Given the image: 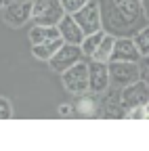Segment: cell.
<instances>
[{
    "instance_id": "obj_1",
    "label": "cell",
    "mask_w": 149,
    "mask_h": 151,
    "mask_svg": "<svg viewBox=\"0 0 149 151\" xmlns=\"http://www.w3.org/2000/svg\"><path fill=\"white\" fill-rule=\"evenodd\" d=\"M101 9V25L103 32L111 36H128L147 25V15L141 9L139 0H103Z\"/></svg>"
},
{
    "instance_id": "obj_2",
    "label": "cell",
    "mask_w": 149,
    "mask_h": 151,
    "mask_svg": "<svg viewBox=\"0 0 149 151\" xmlns=\"http://www.w3.org/2000/svg\"><path fill=\"white\" fill-rule=\"evenodd\" d=\"M63 15L59 0H32V25H57Z\"/></svg>"
},
{
    "instance_id": "obj_3",
    "label": "cell",
    "mask_w": 149,
    "mask_h": 151,
    "mask_svg": "<svg viewBox=\"0 0 149 151\" xmlns=\"http://www.w3.org/2000/svg\"><path fill=\"white\" fill-rule=\"evenodd\" d=\"M0 11H2V21L9 27H25L32 15V0H6Z\"/></svg>"
},
{
    "instance_id": "obj_4",
    "label": "cell",
    "mask_w": 149,
    "mask_h": 151,
    "mask_svg": "<svg viewBox=\"0 0 149 151\" xmlns=\"http://www.w3.org/2000/svg\"><path fill=\"white\" fill-rule=\"evenodd\" d=\"M61 76V82H63V88L69 92V94H80L84 90H88V65L86 61H78L76 65L67 67L65 71L59 73Z\"/></svg>"
},
{
    "instance_id": "obj_5",
    "label": "cell",
    "mask_w": 149,
    "mask_h": 151,
    "mask_svg": "<svg viewBox=\"0 0 149 151\" xmlns=\"http://www.w3.org/2000/svg\"><path fill=\"white\" fill-rule=\"evenodd\" d=\"M73 21L78 23V27L82 29V34H95L99 29H103L101 25V9H99V0H88V2L78 9L71 15Z\"/></svg>"
},
{
    "instance_id": "obj_6",
    "label": "cell",
    "mask_w": 149,
    "mask_h": 151,
    "mask_svg": "<svg viewBox=\"0 0 149 151\" xmlns=\"http://www.w3.org/2000/svg\"><path fill=\"white\" fill-rule=\"evenodd\" d=\"M109 71V84L114 86H128L139 78V61H109L107 63Z\"/></svg>"
},
{
    "instance_id": "obj_7",
    "label": "cell",
    "mask_w": 149,
    "mask_h": 151,
    "mask_svg": "<svg viewBox=\"0 0 149 151\" xmlns=\"http://www.w3.org/2000/svg\"><path fill=\"white\" fill-rule=\"evenodd\" d=\"M82 59H84V57H82V50H80L78 44H65V42H63V44L57 48V52H55L46 63H48V67H50L55 73H61V71H65V69L71 67V65H76V63L82 61Z\"/></svg>"
},
{
    "instance_id": "obj_8",
    "label": "cell",
    "mask_w": 149,
    "mask_h": 151,
    "mask_svg": "<svg viewBox=\"0 0 149 151\" xmlns=\"http://www.w3.org/2000/svg\"><path fill=\"white\" fill-rule=\"evenodd\" d=\"M118 97H120V103L126 109H132V107H139V105H147L149 101V86L145 80H137L128 86H122L118 90Z\"/></svg>"
},
{
    "instance_id": "obj_9",
    "label": "cell",
    "mask_w": 149,
    "mask_h": 151,
    "mask_svg": "<svg viewBox=\"0 0 149 151\" xmlns=\"http://www.w3.org/2000/svg\"><path fill=\"white\" fill-rule=\"evenodd\" d=\"M97 116L99 118H105V120H118V118H124V107L120 103V97L118 92L114 90H105L99 94V101H97Z\"/></svg>"
},
{
    "instance_id": "obj_10",
    "label": "cell",
    "mask_w": 149,
    "mask_h": 151,
    "mask_svg": "<svg viewBox=\"0 0 149 151\" xmlns=\"http://www.w3.org/2000/svg\"><path fill=\"white\" fill-rule=\"evenodd\" d=\"M88 65V90L95 92V94H101L105 92L107 88H111L109 84V71H107V63H101V61H86Z\"/></svg>"
},
{
    "instance_id": "obj_11",
    "label": "cell",
    "mask_w": 149,
    "mask_h": 151,
    "mask_svg": "<svg viewBox=\"0 0 149 151\" xmlns=\"http://www.w3.org/2000/svg\"><path fill=\"white\" fill-rule=\"evenodd\" d=\"M143 57L139 55L132 38L128 36H120L114 42V50H111V59L109 61H139Z\"/></svg>"
},
{
    "instance_id": "obj_12",
    "label": "cell",
    "mask_w": 149,
    "mask_h": 151,
    "mask_svg": "<svg viewBox=\"0 0 149 151\" xmlns=\"http://www.w3.org/2000/svg\"><path fill=\"white\" fill-rule=\"evenodd\" d=\"M76 101H73V113L76 118H95L97 116V101H99V94L84 90L80 94H73Z\"/></svg>"
},
{
    "instance_id": "obj_13",
    "label": "cell",
    "mask_w": 149,
    "mask_h": 151,
    "mask_svg": "<svg viewBox=\"0 0 149 151\" xmlns=\"http://www.w3.org/2000/svg\"><path fill=\"white\" fill-rule=\"evenodd\" d=\"M55 27H57L59 38H61L65 44H80L82 38H84V34H82V29L78 27V23L73 21V17L67 15V13L59 19V23L55 25Z\"/></svg>"
},
{
    "instance_id": "obj_14",
    "label": "cell",
    "mask_w": 149,
    "mask_h": 151,
    "mask_svg": "<svg viewBox=\"0 0 149 151\" xmlns=\"http://www.w3.org/2000/svg\"><path fill=\"white\" fill-rule=\"evenodd\" d=\"M63 44L61 38H53V40H46L42 44H32V55L36 57L38 61H48L50 57L57 52V48Z\"/></svg>"
},
{
    "instance_id": "obj_15",
    "label": "cell",
    "mask_w": 149,
    "mask_h": 151,
    "mask_svg": "<svg viewBox=\"0 0 149 151\" xmlns=\"http://www.w3.org/2000/svg\"><path fill=\"white\" fill-rule=\"evenodd\" d=\"M114 42H116V36H111V34H103V38H101V42H99V46H97V50H95V55L90 57L92 61H101V63H109V59H111V50H114Z\"/></svg>"
},
{
    "instance_id": "obj_16",
    "label": "cell",
    "mask_w": 149,
    "mask_h": 151,
    "mask_svg": "<svg viewBox=\"0 0 149 151\" xmlns=\"http://www.w3.org/2000/svg\"><path fill=\"white\" fill-rule=\"evenodd\" d=\"M53 38H59V32L55 25H32V29H30L32 44H42L46 40H53Z\"/></svg>"
},
{
    "instance_id": "obj_17",
    "label": "cell",
    "mask_w": 149,
    "mask_h": 151,
    "mask_svg": "<svg viewBox=\"0 0 149 151\" xmlns=\"http://www.w3.org/2000/svg\"><path fill=\"white\" fill-rule=\"evenodd\" d=\"M103 29H99V32H95V34H86L84 38H82V42L78 44L80 46V50H82V57L84 59H90L92 55H95V50H97V46H99V42H101V38H103Z\"/></svg>"
},
{
    "instance_id": "obj_18",
    "label": "cell",
    "mask_w": 149,
    "mask_h": 151,
    "mask_svg": "<svg viewBox=\"0 0 149 151\" xmlns=\"http://www.w3.org/2000/svg\"><path fill=\"white\" fill-rule=\"evenodd\" d=\"M132 42H135V46H137V50H139L141 57L149 55V29H147V25L141 27V29H137L132 34Z\"/></svg>"
},
{
    "instance_id": "obj_19",
    "label": "cell",
    "mask_w": 149,
    "mask_h": 151,
    "mask_svg": "<svg viewBox=\"0 0 149 151\" xmlns=\"http://www.w3.org/2000/svg\"><path fill=\"white\" fill-rule=\"evenodd\" d=\"M124 118H128V120H147L149 118V109H147V105H139V107H132V109H126Z\"/></svg>"
},
{
    "instance_id": "obj_20",
    "label": "cell",
    "mask_w": 149,
    "mask_h": 151,
    "mask_svg": "<svg viewBox=\"0 0 149 151\" xmlns=\"http://www.w3.org/2000/svg\"><path fill=\"white\" fill-rule=\"evenodd\" d=\"M61 2V9H63V13H67V15H73L78 9H82L88 0H59Z\"/></svg>"
},
{
    "instance_id": "obj_21",
    "label": "cell",
    "mask_w": 149,
    "mask_h": 151,
    "mask_svg": "<svg viewBox=\"0 0 149 151\" xmlns=\"http://www.w3.org/2000/svg\"><path fill=\"white\" fill-rule=\"evenodd\" d=\"M13 118V105L9 99L0 97V120H11Z\"/></svg>"
},
{
    "instance_id": "obj_22",
    "label": "cell",
    "mask_w": 149,
    "mask_h": 151,
    "mask_svg": "<svg viewBox=\"0 0 149 151\" xmlns=\"http://www.w3.org/2000/svg\"><path fill=\"white\" fill-rule=\"evenodd\" d=\"M57 113L61 118H76V113H73V105L71 103H61L57 107Z\"/></svg>"
},
{
    "instance_id": "obj_23",
    "label": "cell",
    "mask_w": 149,
    "mask_h": 151,
    "mask_svg": "<svg viewBox=\"0 0 149 151\" xmlns=\"http://www.w3.org/2000/svg\"><path fill=\"white\" fill-rule=\"evenodd\" d=\"M139 4H141V9H143L145 15H147V11H149V0H139Z\"/></svg>"
},
{
    "instance_id": "obj_24",
    "label": "cell",
    "mask_w": 149,
    "mask_h": 151,
    "mask_svg": "<svg viewBox=\"0 0 149 151\" xmlns=\"http://www.w3.org/2000/svg\"><path fill=\"white\" fill-rule=\"evenodd\" d=\"M4 2H6V0H0V9H2V4H4Z\"/></svg>"
}]
</instances>
